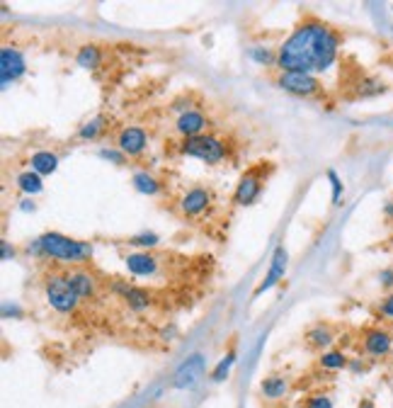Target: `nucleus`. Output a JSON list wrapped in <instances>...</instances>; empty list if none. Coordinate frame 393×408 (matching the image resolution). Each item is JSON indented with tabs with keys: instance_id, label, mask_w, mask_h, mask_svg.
<instances>
[{
	"instance_id": "nucleus-30",
	"label": "nucleus",
	"mask_w": 393,
	"mask_h": 408,
	"mask_svg": "<svg viewBox=\"0 0 393 408\" xmlns=\"http://www.w3.org/2000/svg\"><path fill=\"white\" fill-rule=\"evenodd\" d=\"M100 158H105V161H112V163H117V166H121L124 163V153L121 151H112V149H102L100 151Z\"/></svg>"
},
{
	"instance_id": "nucleus-34",
	"label": "nucleus",
	"mask_w": 393,
	"mask_h": 408,
	"mask_svg": "<svg viewBox=\"0 0 393 408\" xmlns=\"http://www.w3.org/2000/svg\"><path fill=\"white\" fill-rule=\"evenodd\" d=\"M22 209H24V212H34V202L24 200V202H22Z\"/></svg>"
},
{
	"instance_id": "nucleus-23",
	"label": "nucleus",
	"mask_w": 393,
	"mask_h": 408,
	"mask_svg": "<svg viewBox=\"0 0 393 408\" xmlns=\"http://www.w3.org/2000/svg\"><path fill=\"white\" fill-rule=\"evenodd\" d=\"M134 187L141 192V195H148V197H153V195H158V192H161V182H158L153 175H148V173H136V175H134Z\"/></svg>"
},
{
	"instance_id": "nucleus-4",
	"label": "nucleus",
	"mask_w": 393,
	"mask_h": 408,
	"mask_svg": "<svg viewBox=\"0 0 393 408\" xmlns=\"http://www.w3.org/2000/svg\"><path fill=\"white\" fill-rule=\"evenodd\" d=\"M180 151L185 153V156H192V158H199V161L209 163V166H216V163H221L223 158H226V146H223V141H218L216 136H212V134L185 139Z\"/></svg>"
},
{
	"instance_id": "nucleus-22",
	"label": "nucleus",
	"mask_w": 393,
	"mask_h": 408,
	"mask_svg": "<svg viewBox=\"0 0 393 408\" xmlns=\"http://www.w3.org/2000/svg\"><path fill=\"white\" fill-rule=\"evenodd\" d=\"M75 61H78L80 68H98V66L102 64V51L98 47H93V44H85V47L78 49V56H75Z\"/></svg>"
},
{
	"instance_id": "nucleus-7",
	"label": "nucleus",
	"mask_w": 393,
	"mask_h": 408,
	"mask_svg": "<svg viewBox=\"0 0 393 408\" xmlns=\"http://www.w3.org/2000/svg\"><path fill=\"white\" fill-rule=\"evenodd\" d=\"M146 146H148V134L141 126H124L117 134V149L129 158L141 156L146 151Z\"/></svg>"
},
{
	"instance_id": "nucleus-20",
	"label": "nucleus",
	"mask_w": 393,
	"mask_h": 408,
	"mask_svg": "<svg viewBox=\"0 0 393 408\" xmlns=\"http://www.w3.org/2000/svg\"><path fill=\"white\" fill-rule=\"evenodd\" d=\"M318 365L328 372H340L350 365V360H347V355L343 350H325V353H320L318 357Z\"/></svg>"
},
{
	"instance_id": "nucleus-19",
	"label": "nucleus",
	"mask_w": 393,
	"mask_h": 408,
	"mask_svg": "<svg viewBox=\"0 0 393 408\" xmlns=\"http://www.w3.org/2000/svg\"><path fill=\"white\" fill-rule=\"evenodd\" d=\"M114 289L126 299V302H129L131 309L144 311V309H148V306H151V297H148L144 289H139V287H126V284H114Z\"/></svg>"
},
{
	"instance_id": "nucleus-25",
	"label": "nucleus",
	"mask_w": 393,
	"mask_h": 408,
	"mask_svg": "<svg viewBox=\"0 0 393 408\" xmlns=\"http://www.w3.org/2000/svg\"><path fill=\"white\" fill-rule=\"evenodd\" d=\"M102 124H105V119L98 117V119H93V122H88L85 126H80L78 136H80V139H95V136H98L102 131Z\"/></svg>"
},
{
	"instance_id": "nucleus-16",
	"label": "nucleus",
	"mask_w": 393,
	"mask_h": 408,
	"mask_svg": "<svg viewBox=\"0 0 393 408\" xmlns=\"http://www.w3.org/2000/svg\"><path fill=\"white\" fill-rule=\"evenodd\" d=\"M260 391H262L265 399L277 401V399H282V396H287V391H289V379H287V377H279V374L265 377L262 384H260Z\"/></svg>"
},
{
	"instance_id": "nucleus-33",
	"label": "nucleus",
	"mask_w": 393,
	"mask_h": 408,
	"mask_svg": "<svg viewBox=\"0 0 393 408\" xmlns=\"http://www.w3.org/2000/svg\"><path fill=\"white\" fill-rule=\"evenodd\" d=\"M0 248H3V260H8V258H13V255H15V248H10L8 241L0 243Z\"/></svg>"
},
{
	"instance_id": "nucleus-37",
	"label": "nucleus",
	"mask_w": 393,
	"mask_h": 408,
	"mask_svg": "<svg viewBox=\"0 0 393 408\" xmlns=\"http://www.w3.org/2000/svg\"><path fill=\"white\" fill-rule=\"evenodd\" d=\"M391 360H393V350H391Z\"/></svg>"
},
{
	"instance_id": "nucleus-1",
	"label": "nucleus",
	"mask_w": 393,
	"mask_h": 408,
	"mask_svg": "<svg viewBox=\"0 0 393 408\" xmlns=\"http://www.w3.org/2000/svg\"><path fill=\"white\" fill-rule=\"evenodd\" d=\"M338 51L340 34L318 20H309L279 47L277 66L282 73H323L335 64Z\"/></svg>"
},
{
	"instance_id": "nucleus-5",
	"label": "nucleus",
	"mask_w": 393,
	"mask_h": 408,
	"mask_svg": "<svg viewBox=\"0 0 393 408\" xmlns=\"http://www.w3.org/2000/svg\"><path fill=\"white\" fill-rule=\"evenodd\" d=\"M362 350L364 355L374 357V360H381V357L391 355L393 350V333L381 326H374V328H366L362 333Z\"/></svg>"
},
{
	"instance_id": "nucleus-2",
	"label": "nucleus",
	"mask_w": 393,
	"mask_h": 408,
	"mask_svg": "<svg viewBox=\"0 0 393 408\" xmlns=\"http://www.w3.org/2000/svg\"><path fill=\"white\" fill-rule=\"evenodd\" d=\"M42 253L54 260H66V263H80L93 255V246L85 241H73V238L64 236V233H44L42 238L29 246V253Z\"/></svg>"
},
{
	"instance_id": "nucleus-35",
	"label": "nucleus",
	"mask_w": 393,
	"mask_h": 408,
	"mask_svg": "<svg viewBox=\"0 0 393 408\" xmlns=\"http://www.w3.org/2000/svg\"><path fill=\"white\" fill-rule=\"evenodd\" d=\"M384 214H386V217H393V202H386Z\"/></svg>"
},
{
	"instance_id": "nucleus-21",
	"label": "nucleus",
	"mask_w": 393,
	"mask_h": 408,
	"mask_svg": "<svg viewBox=\"0 0 393 408\" xmlns=\"http://www.w3.org/2000/svg\"><path fill=\"white\" fill-rule=\"evenodd\" d=\"M17 187L24 192V195H39L44 190V182H42V175H37L34 170H24L17 175Z\"/></svg>"
},
{
	"instance_id": "nucleus-6",
	"label": "nucleus",
	"mask_w": 393,
	"mask_h": 408,
	"mask_svg": "<svg viewBox=\"0 0 393 408\" xmlns=\"http://www.w3.org/2000/svg\"><path fill=\"white\" fill-rule=\"evenodd\" d=\"M277 85L292 95H301V98H311L320 90V80L313 73H279Z\"/></svg>"
},
{
	"instance_id": "nucleus-32",
	"label": "nucleus",
	"mask_w": 393,
	"mask_h": 408,
	"mask_svg": "<svg viewBox=\"0 0 393 408\" xmlns=\"http://www.w3.org/2000/svg\"><path fill=\"white\" fill-rule=\"evenodd\" d=\"M379 282H381V287H386V289L393 287V268L381 270V272H379Z\"/></svg>"
},
{
	"instance_id": "nucleus-12",
	"label": "nucleus",
	"mask_w": 393,
	"mask_h": 408,
	"mask_svg": "<svg viewBox=\"0 0 393 408\" xmlns=\"http://www.w3.org/2000/svg\"><path fill=\"white\" fill-rule=\"evenodd\" d=\"M212 204V192L204 190V187H192L190 192H185L180 200V209L187 217H199L204 209H209Z\"/></svg>"
},
{
	"instance_id": "nucleus-24",
	"label": "nucleus",
	"mask_w": 393,
	"mask_h": 408,
	"mask_svg": "<svg viewBox=\"0 0 393 408\" xmlns=\"http://www.w3.org/2000/svg\"><path fill=\"white\" fill-rule=\"evenodd\" d=\"M233 362H236V353H228L226 357H223L221 362H218L216 367H214V372H212V381H216V384H221V381H226L228 379V374H231V367H233Z\"/></svg>"
},
{
	"instance_id": "nucleus-3",
	"label": "nucleus",
	"mask_w": 393,
	"mask_h": 408,
	"mask_svg": "<svg viewBox=\"0 0 393 408\" xmlns=\"http://www.w3.org/2000/svg\"><path fill=\"white\" fill-rule=\"evenodd\" d=\"M44 294H47V302L51 309L61 311V314L75 311V306L80 302L78 292H75L73 284H71L68 275H59V272L47 277V282H44Z\"/></svg>"
},
{
	"instance_id": "nucleus-15",
	"label": "nucleus",
	"mask_w": 393,
	"mask_h": 408,
	"mask_svg": "<svg viewBox=\"0 0 393 408\" xmlns=\"http://www.w3.org/2000/svg\"><path fill=\"white\" fill-rule=\"evenodd\" d=\"M306 340H309V345L311 348H316V350H328L330 345L335 343V330L330 328V326H325V323H318V326H313V328H309V333H306Z\"/></svg>"
},
{
	"instance_id": "nucleus-9",
	"label": "nucleus",
	"mask_w": 393,
	"mask_h": 408,
	"mask_svg": "<svg viewBox=\"0 0 393 408\" xmlns=\"http://www.w3.org/2000/svg\"><path fill=\"white\" fill-rule=\"evenodd\" d=\"M284 272H287V251H284V246H277L274 248V255H272V263H269L267 275H265V279L258 284V289H255V297H260V294H265L267 289H272L274 284L282 282Z\"/></svg>"
},
{
	"instance_id": "nucleus-8",
	"label": "nucleus",
	"mask_w": 393,
	"mask_h": 408,
	"mask_svg": "<svg viewBox=\"0 0 393 408\" xmlns=\"http://www.w3.org/2000/svg\"><path fill=\"white\" fill-rule=\"evenodd\" d=\"M24 68H27L24 56L13 47H3V51H0V80H3V88L13 83V80H17L24 73Z\"/></svg>"
},
{
	"instance_id": "nucleus-29",
	"label": "nucleus",
	"mask_w": 393,
	"mask_h": 408,
	"mask_svg": "<svg viewBox=\"0 0 393 408\" xmlns=\"http://www.w3.org/2000/svg\"><path fill=\"white\" fill-rule=\"evenodd\" d=\"M131 246H139V248H153L158 246V236L156 233H139V236L131 238Z\"/></svg>"
},
{
	"instance_id": "nucleus-26",
	"label": "nucleus",
	"mask_w": 393,
	"mask_h": 408,
	"mask_svg": "<svg viewBox=\"0 0 393 408\" xmlns=\"http://www.w3.org/2000/svg\"><path fill=\"white\" fill-rule=\"evenodd\" d=\"M250 56H253L258 64H277V54H272V49L255 47V49H250Z\"/></svg>"
},
{
	"instance_id": "nucleus-27",
	"label": "nucleus",
	"mask_w": 393,
	"mask_h": 408,
	"mask_svg": "<svg viewBox=\"0 0 393 408\" xmlns=\"http://www.w3.org/2000/svg\"><path fill=\"white\" fill-rule=\"evenodd\" d=\"M328 180H330V185H333V204H340V200H343V192H345L343 180H340V175L335 170H328Z\"/></svg>"
},
{
	"instance_id": "nucleus-18",
	"label": "nucleus",
	"mask_w": 393,
	"mask_h": 408,
	"mask_svg": "<svg viewBox=\"0 0 393 408\" xmlns=\"http://www.w3.org/2000/svg\"><path fill=\"white\" fill-rule=\"evenodd\" d=\"M68 279H71V284H73L75 292H78L80 299L93 297V294L98 292V282H95V277H93V275H88V272H83V270H78V272H71Z\"/></svg>"
},
{
	"instance_id": "nucleus-36",
	"label": "nucleus",
	"mask_w": 393,
	"mask_h": 408,
	"mask_svg": "<svg viewBox=\"0 0 393 408\" xmlns=\"http://www.w3.org/2000/svg\"><path fill=\"white\" fill-rule=\"evenodd\" d=\"M359 408H374V404H371V401H364V404H362Z\"/></svg>"
},
{
	"instance_id": "nucleus-10",
	"label": "nucleus",
	"mask_w": 393,
	"mask_h": 408,
	"mask_svg": "<svg viewBox=\"0 0 393 408\" xmlns=\"http://www.w3.org/2000/svg\"><path fill=\"white\" fill-rule=\"evenodd\" d=\"M202 374H204V360H202V355H195L177 370L175 379H172V386H175V389H192V386L202 379Z\"/></svg>"
},
{
	"instance_id": "nucleus-13",
	"label": "nucleus",
	"mask_w": 393,
	"mask_h": 408,
	"mask_svg": "<svg viewBox=\"0 0 393 408\" xmlns=\"http://www.w3.org/2000/svg\"><path fill=\"white\" fill-rule=\"evenodd\" d=\"M207 117L197 110H187L180 115L177 119V134H182L185 139H192V136H202L204 129H207Z\"/></svg>"
},
{
	"instance_id": "nucleus-31",
	"label": "nucleus",
	"mask_w": 393,
	"mask_h": 408,
	"mask_svg": "<svg viewBox=\"0 0 393 408\" xmlns=\"http://www.w3.org/2000/svg\"><path fill=\"white\" fill-rule=\"evenodd\" d=\"M379 314L384 316V319H393V294H389V297L381 299V304H379Z\"/></svg>"
},
{
	"instance_id": "nucleus-17",
	"label": "nucleus",
	"mask_w": 393,
	"mask_h": 408,
	"mask_svg": "<svg viewBox=\"0 0 393 408\" xmlns=\"http://www.w3.org/2000/svg\"><path fill=\"white\" fill-rule=\"evenodd\" d=\"M29 166L37 175H51V173L59 168V156L51 151H37L32 158H29Z\"/></svg>"
},
{
	"instance_id": "nucleus-11",
	"label": "nucleus",
	"mask_w": 393,
	"mask_h": 408,
	"mask_svg": "<svg viewBox=\"0 0 393 408\" xmlns=\"http://www.w3.org/2000/svg\"><path fill=\"white\" fill-rule=\"evenodd\" d=\"M260 192H262V177H260L258 173H248V175H243L241 182H238L233 202L246 207V204H253L255 200H258Z\"/></svg>"
},
{
	"instance_id": "nucleus-14",
	"label": "nucleus",
	"mask_w": 393,
	"mask_h": 408,
	"mask_svg": "<svg viewBox=\"0 0 393 408\" xmlns=\"http://www.w3.org/2000/svg\"><path fill=\"white\" fill-rule=\"evenodd\" d=\"M126 270L136 277H148V275H156L158 260L148 253H131L126 255Z\"/></svg>"
},
{
	"instance_id": "nucleus-28",
	"label": "nucleus",
	"mask_w": 393,
	"mask_h": 408,
	"mask_svg": "<svg viewBox=\"0 0 393 408\" xmlns=\"http://www.w3.org/2000/svg\"><path fill=\"white\" fill-rule=\"evenodd\" d=\"M304 408H333V399H330L328 394H313V396H309Z\"/></svg>"
}]
</instances>
